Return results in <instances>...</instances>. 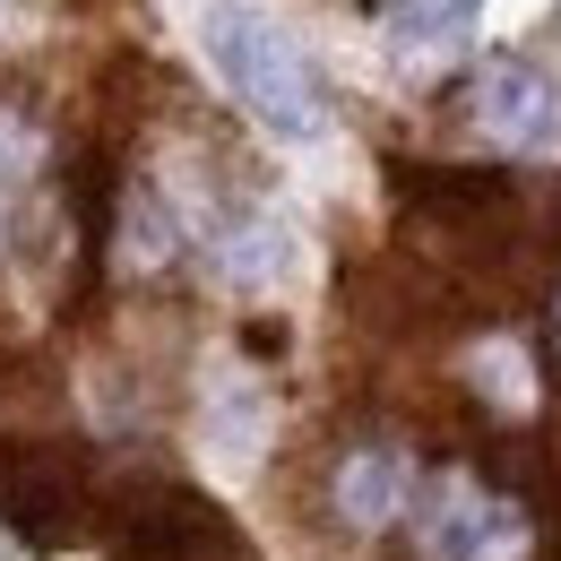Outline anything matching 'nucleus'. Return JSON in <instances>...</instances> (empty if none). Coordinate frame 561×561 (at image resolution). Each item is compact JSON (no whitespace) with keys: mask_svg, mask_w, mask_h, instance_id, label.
Instances as JSON below:
<instances>
[{"mask_svg":"<svg viewBox=\"0 0 561 561\" xmlns=\"http://www.w3.org/2000/svg\"><path fill=\"white\" fill-rule=\"evenodd\" d=\"M0 518L44 553L95 527V484L78 440L61 432V389L35 363L0 371Z\"/></svg>","mask_w":561,"mask_h":561,"instance_id":"1","label":"nucleus"},{"mask_svg":"<svg viewBox=\"0 0 561 561\" xmlns=\"http://www.w3.org/2000/svg\"><path fill=\"white\" fill-rule=\"evenodd\" d=\"M407 561H536V501L476 458L432 467L407 510Z\"/></svg>","mask_w":561,"mask_h":561,"instance_id":"2","label":"nucleus"},{"mask_svg":"<svg viewBox=\"0 0 561 561\" xmlns=\"http://www.w3.org/2000/svg\"><path fill=\"white\" fill-rule=\"evenodd\" d=\"M95 545L113 561H260L251 536L182 476H122L95 492Z\"/></svg>","mask_w":561,"mask_h":561,"instance_id":"3","label":"nucleus"},{"mask_svg":"<svg viewBox=\"0 0 561 561\" xmlns=\"http://www.w3.org/2000/svg\"><path fill=\"white\" fill-rule=\"evenodd\" d=\"M208 53H216V70H225V87H233V104L260 130H277V139H320L329 130V95H320L302 44L285 35L277 18H260L242 0H216L208 9Z\"/></svg>","mask_w":561,"mask_h":561,"instance_id":"4","label":"nucleus"},{"mask_svg":"<svg viewBox=\"0 0 561 561\" xmlns=\"http://www.w3.org/2000/svg\"><path fill=\"white\" fill-rule=\"evenodd\" d=\"M423 467L415 440H398V432H346V440H329V458H320V518L337 527V536H389V527H407V510H415L423 492Z\"/></svg>","mask_w":561,"mask_h":561,"instance_id":"5","label":"nucleus"},{"mask_svg":"<svg viewBox=\"0 0 561 561\" xmlns=\"http://www.w3.org/2000/svg\"><path fill=\"white\" fill-rule=\"evenodd\" d=\"M467 130L510 147V156H536V147L561 139V87L536 61L501 53V61H484V70L467 78Z\"/></svg>","mask_w":561,"mask_h":561,"instance_id":"6","label":"nucleus"},{"mask_svg":"<svg viewBox=\"0 0 561 561\" xmlns=\"http://www.w3.org/2000/svg\"><path fill=\"white\" fill-rule=\"evenodd\" d=\"M476 9H484V0H380V26H389V44H440V35H458Z\"/></svg>","mask_w":561,"mask_h":561,"instance_id":"7","label":"nucleus"},{"mask_svg":"<svg viewBox=\"0 0 561 561\" xmlns=\"http://www.w3.org/2000/svg\"><path fill=\"white\" fill-rule=\"evenodd\" d=\"M545 346H553V363H561V285H553V302H545Z\"/></svg>","mask_w":561,"mask_h":561,"instance_id":"8","label":"nucleus"}]
</instances>
